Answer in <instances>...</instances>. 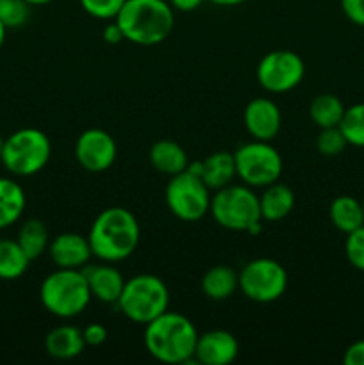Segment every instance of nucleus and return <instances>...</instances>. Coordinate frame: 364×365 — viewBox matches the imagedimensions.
Wrapping results in <instances>:
<instances>
[{
  "mask_svg": "<svg viewBox=\"0 0 364 365\" xmlns=\"http://www.w3.org/2000/svg\"><path fill=\"white\" fill-rule=\"evenodd\" d=\"M345 255L350 266L364 273V225L357 228V230L346 234Z\"/></svg>",
  "mask_w": 364,
  "mask_h": 365,
  "instance_id": "obj_31",
  "label": "nucleus"
},
{
  "mask_svg": "<svg viewBox=\"0 0 364 365\" xmlns=\"http://www.w3.org/2000/svg\"><path fill=\"white\" fill-rule=\"evenodd\" d=\"M345 16L357 27H364V0H339Z\"/></svg>",
  "mask_w": 364,
  "mask_h": 365,
  "instance_id": "obj_32",
  "label": "nucleus"
},
{
  "mask_svg": "<svg viewBox=\"0 0 364 365\" xmlns=\"http://www.w3.org/2000/svg\"><path fill=\"white\" fill-rule=\"evenodd\" d=\"M256 75L264 91L282 95L300 86L305 75V64L293 50H273L259 61Z\"/></svg>",
  "mask_w": 364,
  "mask_h": 365,
  "instance_id": "obj_11",
  "label": "nucleus"
},
{
  "mask_svg": "<svg viewBox=\"0 0 364 365\" xmlns=\"http://www.w3.org/2000/svg\"><path fill=\"white\" fill-rule=\"evenodd\" d=\"M173 11H181V13H191V11L198 9L202 6L203 0H168Z\"/></svg>",
  "mask_w": 364,
  "mask_h": 365,
  "instance_id": "obj_36",
  "label": "nucleus"
},
{
  "mask_svg": "<svg viewBox=\"0 0 364 365\" xmlns=\"http://www.w3.org/2000/svg\"><path fill=\"white\" fill-rule=\"evenodd\" d=\"M141 228L134 214L123 207L103 209L89 228V245L93 257L102 262L116 264L136 252Z\"/></svg>",
  "mask_w": 364,
  "mask_h": 365,
  "instance_id": "obj_1",
  "label": "nucleus"
},
{
  "mask_svg": "<svg viewBox=\"0 0 364 365\" xmlns=\"http://www.w3.org/2000/svg\"><path fill=\"white\" fill-rule=\"evenodd\" d=\"M339 128L348 145L364 148V102L346 107Z\"/></svg>",
  "mask_w": 364,
  "mask_h": 365,
  "instance_id": "obj_27",
  "label": "nucleus"
},
{
  "mask_svg": "<svg viewBox=\"0 0 364 365\" xmlns=\"http://www.w3.org/2000/svg\"><path fill=\"white\" fill-rule=\"evenodd\" d=\"M45 349L52 359L71 360L82 355L86 349L81 328L74 324H61L50 330L45 337Z\"/></svg>",
  "mask_w": 364,
  "mask_h": 365,
  "instance_id": "obj_18",
  "label": "nucleus"
},
{
  "mask_svg": "<svg viewBox=\"0 0 364 365\" xmlns=\"http://www.w3.org/2000/svg\"><path fill=\"white\" fill-rule=\"evenodd\" d=\"M82 9L96 20L111 21L118 16L125 0H79Z\"/></svg>",
  "mask_w": 364,
  "mask_h": 365,
  "instance_id": "obj_30",
  "label": "nucleus"
},
{
  "mask_svg": "<svg viewBox=\"0 0 364 365\" xmlns=\"http://www.w3.org/2000/svg\"><path fill=\"white\" fill-rule=\"evenodd\" d=\"M239 355V342L231 331L209 330L198 334L195 360L202 365H228Z\"/></svg>",
  "mask_w": 364,
  "mask_h": 365,
  "instance_id": "obj_15",
  "label": "nucleus"
},
{
  "mask_svg": "<svg viewBox=\"0 0 364 365\" xmlns=\"http://www.w3.org/2000/svg\"><path fill=\"white\" fill-rule=\"evenodd\" d=\"M49 255L54 266L61 269H84L93 252L88 235L77 232H63L50 241Z\"/></svg>",
  "mask_w": 364,
  "mask_h": 365,
  "instance_id": "obj_13",
  "label": "nucleus"
},
{
  "mask_svg": "<svg viewBox=\"0 0 364 365\" xmlns=\"http://www.w3.org/2000/svg\"><path fill=\"white\" fill-rule=\"evenodd\" d=\"M91 291L82 269H61L45 277L39 285V299L46 312L59 319L77 317L88 309Z\"/></svg>",
  "mask_w": 364,
  "mask_h": 365,
  "instance_id": "obj_5",
  "label": "nucleus"
},
{
  "mask_svg": "<svg viewBox=\"0 0 364 365\" xmlns=\"http://www.w3.org/2000/svg\"><path fill=\"white\" fill-rule=\"evenodd\" d=\"M348 146V141L343 135L341 128L339 127H328L320 128V134L316 139V148L321 155L325 157H338Z\"/></svg>",
  "mask_w": 364,
  "mask_h": 365,
  "instance_id": "obj_29",
  "label": "nucleus"
},
{
  "mask_svg": "<svg viewBox=\"0 0 364 365\" xmlns=\"http://www.w3.org/2000/svg\"><path fill=\"white\" fill-rule=\"evenodd\" d=\"M363 209H364V200H363Z\"/></svg>",
  "mask_w": 364,
  "mask_h": 365,
  "instance_id": "obj_41",
  "label": "nucleus"
},
{
  "mask_svg": "<svg viewBox=\"0 0 364 365\" xmlns=\"http://www.w3.org/2000/svg\"><path fill=\"white\" fill-rule=\"evenodd\" d=\"M209 212L221 228L257 235L263 230L259 196L246 184H231L214 191Z\"/></svg>",
  "mask_w": 364,
  "mask_h": 365,
  "instance_id": "obj_4",
  "label": "nucleus"
},
{
  "mask_svg": "<svg viewBox=\"0 0 364 365\" xmlns=\"http://www.w3.org/2000/svg\"><path fill=\"white\" fill-rule=\"evenodd\" d=\"M27 4H31V6H46V4L54 2V0H25Z\"/></svg>",
  "mask_w": 364,
  "mask_h": 365,
  "instance_id": "obj_39",
  "label": "nucleus"
},
{
  "mask_svg": "<svg viewBox=\"0 0 364 365\" xmlns=\"http://www.w3.org/2000/svg\"><path fill=\"white\" fill-rule=\"evenodd\" d=\"M148 159L153 170H157L163 175H168V177L182 173L191 164L189 163L188 152L178 143L171 141V139H161V141L153 143L148 152Z\"/></svg>",
  "mask_w": 364,
  "mask_h": 365,
  "instance_id": "obj_20",
  "label": "nucleus"
},
{
  "mask_svg": "<svg viewBox=\"0 0 364 365\" xmlns=\"http://www.w3.org/2000/svg\"><path fill=\"white\" fill-rule=\"evenodd\" d=\"M82 271L93 298L102 303H118L125 287V278L113 264L103 262L98 266H86Z\"/></svg>",
  "mask_w": 364,
  "mask_h": 365,
  "instance_id": "obj_16",
  "label": "nucleus"
},
{
  "mask_svg": "<svg viewBox=\"0 0 364 365\" xmlns=\"http://www.w3.org/2000/svg\"><path fill=\"white\" fill-rule=\"evenodd\" d=\"M6 32H7L6 25H4V24H2V21H0V48H2L4 41H6Z\"/></svg>",
  "mask_w": 364,
  "mask_h": 365,
  "instance_id": "obj_38",
  "label": "nucleus"
},
{
  "mask_svg": "<svg viewBox=\"0 0 364 365\" xmlns=\"http://www.w3.org/2000/svg\"><path fill=\"white\" fill-rule=\"evenodd\" d=\"M16 242L21 246L25 255L31 260L39 259L45 252H49L50 235L49 228L41 220H27L21 223L18 230Z\"/></svg>",
  "mask_w": 364,
  "mask_h": 365,
  "instance_id": "obj_25",
  "label": "nucleus"
},
{
  "mask_svg": "<svg viewBox=\"0 0 364 365\" xmlns=\"http://www.w3.org/2000/svg\"><path fill=\"white\" fill-rule=\"evenodd\" d=\"M114 21L127 41L152 46L170 38L175 13L168 0H125Z\"/></svg>",
  "mask_w": 364,
  "mask_h": 365,
  "instance_id": "obj_3",
  "label": "nucleus"
},
{
  "mask_svg": "<svg viewBox=\"0 0 364 365\" xmlns=\"http://www.w3.org/2000/svg\"><path fill=\"white\" fill-rule=\"evenodd\" d=\"M107 328L100 323H91L82 328V337L86 346H100L107 341Z\"/></svg>",
  "mask_w": 364,
  "mask_h": 365,
  "instance_id": "obj_33",
  "label": "nucleus"
},
{
  "mask_svg": "<svg viewBox=\"0 0 364 365\" xmlns=\"http://www.w3.org/2000/svg\"><path fill=\"white\" fill-rule=\"evenodd\" d=\"M202 292L209 299L223 302L239 289V273L228 266H214L202 277Z\"/></svg>",
  "mask_w": 364,
  "mask_h": 365,
  "instance_id": "obj_23",
  "label": "nucleus"
},
{
  "mask_svg": "<svg viewBox=\"0 0 364 365\" xmlns=\"http://www.w3.org/2000/svg\"><path fill=\"white\" fill-rule=\"evenodd\" d=\"M123 39H125L123 32H121L120 25H118L114 20L103 27V41L106 43H109V45H118V43L123 41Z\"/></svg>",
  "mask_w": 364,
  "mask_h": 365,
  "instance_id": "obj_35",
  "label": "nucleus"
},
{
  "mask_svg": "<svg viewBox=\"0 0 364 365\" xmlns=\"http://www.w3.org/2000/svg\"><path fill=\"white\" fill-rule=\"evenodd\" d=\"M345 365H364V341H355L346 348L343 356Z\"/></svg>",
  "mask_w": 364,
  "mask_h": 365,
  "instance_id": "obj_34",
  "label": "nucleus"
},
{
  "mask_svg": "<svg viewBox=\"0 0 364 365\" xmlns=\"http://www.w3.org/2000/svg\"><path fill=\"white\" fill-rule=\"evenodd\" d=\"M52 143L39 128H20L4 139L0 160L14 177H32L49 164Z\"/></svg>",
  "mask_w": 364,
  "mask_h": 365,
  "instance_id": "obj_7",
  "label": "nucleus"
},
{
  "mask_svg": "<svg viewBox=\"0 0 364 365\" xmlns=\"http://www.w3.org/2000/svg\"><path fill=\"white\" fill-rule=\"evenodd\" d=\"M118 146L113 135L102 128H88L75 141V159L82 170L102 173L114 164Z\"/></svg>",
  "mask_w": 364,
  "mask_h": 365,
  "instance_id": "obj_12",
  "label": "nucleus"
},
{
  "mask_svg": "<svg viewBox=\"0 0 364 365\" xmlns=\"http://www.w3.org/2000/svg\"><path fill=\"white\" fill-rule=\"evenodd\" d=\"M238 178L250 187H266L280 180L284 160L271 141L245 143L234 152Z\"/></svg>",
  "mask_w": 364,
  "mask_h": 365,
  "instance_id": "obj_9",
  "label": "nucleus"
},
{
  "mask_svg": "<svg viewBox=\"0 0 364 365\" xmlns=\"http://www.w3.org/2000/svg\"><path fill=\"white\" fill-rule=\"evenodd\" d=\"M295 203L296 198L293 189L278 180L273 182V184L266 185L263 195L259 196L261 217H263V221H270V223L282 221L291 214V210L295 209Z\"/></svg>",
  "mask_w": 364,
  "mask_h": 365,
  "instance_id": "obj_19",
  "label": "nucleus"
},
{
  "mask_svg": "<svg viewBox=\"0 0 364 365\" xmlns=\"http://www.w3.org/2000/svg\"><path fill=\"white\" fill-rule=\"evenodd\" d=\"M328 216H330L332 225L343 234L357 230L364 225V209L363 202L348 195H341L332 200L328 207Z\"/></svg>",
  "mask_w": 364,
  "mask_h": 365,
  "instance_id": "obj_22",
  "label": "nucleus"
},
{
  "mask_svg": "<svg viewBox=\"0 0 364 365\" xmlns=\"http://www.w3.org/2000/svg\"><path fill=\"white\" fill-rule=\"evenodd\" d=\"M116 305L128 321L145 327L166 312L170 307V291L156 274H136L125 280V287Z\"/></svg>",
  "mask_w": 364,
  "mask_h": 365,
  "instance_id": "obj_6",
  "label": "nucleus"
},
{
  "mask_svg": "<svg viewBox=\"0 0 364 365\" xmlns=\"http://www.w3.org/2000/svg\"><path fill=\"white\" fill-rule=\"evenodd\" d=\"M2 148H4V138L0 135V155H2Z\"/></svg>",
  "mask_w": 364,
  "mask_h": 365,
  "instance_id": "obj_40",
  "label": "nucleus"
},
{
  "mask_svg": "<svg viewBox=\"0 0 364 365\" xmlns=\"http://www.w3.org/2000/svg\"><path fill=\"white\" fill-rule=\"evenodd\" d=\"M288 289V271L273 259H253L239 271V291L256 303H273Z\"/></svg>",
  "mask_w": 364,
  "mask_h": 365,
  "instance_id": "obj_10",
  "label": "nucleus"
},
{
  "mask_svg": "<svg viewBox=\"0 0 364 365\" xmlns=\"http://www.w3.org/2000/svg\"><path fill=\"white\" fill-rule=\"evenodd\" d=\"M32 260L25 255L16 239L0 241V280H18L24 277Z\"/></svg>",
  "mask_w": 364,
  "mask_h": 365,
  "instance_id": "obj_26",
  "label": "nucleus"
},
{
  "mask_svg": "<svg viewBox=\"0 0 364 365\" xmlns=\"http://www.w3.org/2000/svg\"><path fill=\"white\" fill-rule=\"evenodd\" d=\"M245 127L253 139L273 141L282 128V113L271 98H253L245 107Z\"/></svg>",
  "mask_w": 364,
  "mask_h": 365,
  "instance_id": "obj_14",
  "label": "nucleus"
},
{
  "mask_svg": "<svg viewBox=\"0 0 364 365\" xmlns=\"http://www.w3.org/2000/svg\"><path fill=\"white\" fill-rule=\"evenodd\" d=\"M31 4L25 0H0V21L6 29H18L27 24Z\"/></svg>",
  "mask_w": 364,
  "mask_h": 365,
  "instance_id": "obj_28",
  "label": "nucleus"
},
{
  "mask_svg": "<svg viewBox=\"0 0 364 365\" xmlns=\"http://www.w3.org/2000/svg\"><path fill=\"white\" fill-rule=\"evenodd\" d=\"M211 2L221 7H234V6H241V4H245L246 0H211Z\"/></svg>",
  "mask_w": 364,
  "mask_h": 365,
  "instance_id": "obj_37",
  "label": "nucleus"
},
{
  "mask_svg": "<svg viewBox=\"0 0 364 365\" xmlns=\"http://www.w3.org/2000/svg\"><path fill=\"white\" fill-rule=\"evenodd\" d=\"M211 189L191 166L182 173L170 177L164 191V200L177 220L195 223L209 214Z\"/></svg>",
  "mask_w": 364,
  "mask_h": 365,
  "instance_id": "obj_8",
  "label": "nucleus"
},
{
  "mask_svg": "<svg viewBox=\"0 0 364 365\" xmlns=\"http://www.w3.org/2000/svg\"><path fill=\"white\" fill-rule=\"evenodd\" d=\"M189 166L200 175L211 191H218V189L234 184V178L238 177L234 153L228 152H214L200 163L189 164Z\"/></svg>",
  "mask_w": 364,
  "mask_h": 365,
  "instance_id": "obj_17",
  "label": "nucleus"
},
{
  "mask_svg": "<svg viewBox=\"0 0 364 365\" xmlns=\"http://www.w3.org/2000/svg\"><path fill=\"white\" fill-rule=\"evenodd\" d=\"M198 341L196 327L186 316L170 309L145 324V348L163 364H186L195 360Z\"/></svg>",
  "mask_w": 364,
  "mask_h": 365,
  "instance_id": "obj_2",
  "label": "nucleus"
},
{
  "mask_svg": "<svg viewBox=\"0 0 364 365\" xmlns=\"http://www.w3.org/2000/svg\"><path fill=\"white\" fill-rule=\"evenodd\" d=\"M25 205L27 196L24 187L13 178L0 177V230L18 223L24 216Z\"/></svg>",
  "mask_w": 364,
  "mask_h": 365,
  "instance_id": "obj_21",
  "label": "nucleus"
},
{
  "mask_svg": "<svg viewBox=\"0 0 364 365\" xmlns=\"http://www.w3.org/2000/svg\"><path fill=\"white\" fill-rule=\"evenodd\" d=\"M345 103L332 93H321L313 98L309 106V116L313 123L320 128L339 127L345 114Z\"/></svg>",
  "mask_w": 364,
  "mask_h": 365,
  "instance_id": "obj_24",
  "label": "nucleus"
}]
</instances>
